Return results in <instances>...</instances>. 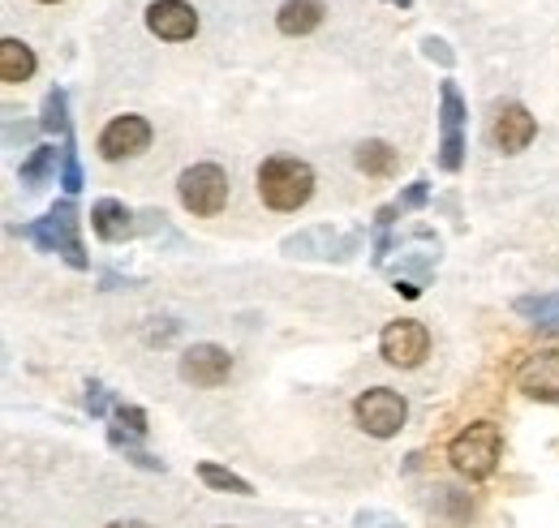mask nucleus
<instances>
[{
  "instance_id": "1",
  "label": "nucleus",
  "mask_w": 559,
  "mask_h": 528,
  "mask_svg": "<svg viewBox=\"0 0 559 528\" xmlns=\"http://www.w3.org/2000/svg\"><path fill=\"white\" fill-rule=\"evenodd\" d=\"M13 232L26 237V241H35L44 254H61L73 271H86V266H91L86 250H82V237H78V206H73V199H61L44 219L22 224V228H13Z\"/></svg>"
},
{
  "instance_id": "2",
  "label": "nucleus",
  "mask_w": 559,
  "mask_h": 528,
  "mask_svg": "<svg viewBox=\"0 0 559 528\" xmlns=\"http://www.w3.org/2000/svg\"><path fill=\"white\" fill-rule=\"evenodd\" d=\"M314 194V168L288 155H272L259 168V199L267 202L272 211H297L306 206Z\"/></svg>"
},
{
  "instance_id": "3",
  "label": "nucleus",
  "mask_w": 559,
  "mask_h": 528,
  "mask_svg": "<svg viewBox=\"0 0 559 528\" xmlns=\"http://www.w3.org/2000/svg\"><path fill=\"white\" fill-rule=\"evenodd\" d=\"M499 447H503L499 425L474 421V425H465V430L452 439L448 460H452V468H456L461 477H469V481H487L490 472H495V464H499Z\"/></svg>"
},
{
  "instance_id": "4",
  "label": "nucleus",
  "mask_w": 559,
  "mask_h": 528,
  "mask_svg": "<svg viewBox=\"0 0 559 528\" xmlns=\"http://www.w3.org/2000/svg\"><path fill=\"white\" fill-rule=\"evenodd\" d=\"M353 417L370 439H392V434H401V425L409 417V404L392 387H370V392L353 399Z\"/></svg>"
},
{
  "instance_id": "5",
  "label": "nucleus",
  "mask_w": 559,
  "mask_h": 528,
  "mask_svg": "<svg viewBox=\"0 0 559 528\" xmlns=\"http://www.w3.org/2000/svg\"><path fill=\"white\" fill-rule=\"evenodd\" d=\"M465 164V99L456 82H439V168L461 172Z\"/></svg>"
},
{
  "instance_id": "6",
  "label": "nucleus",
  "mask_w": 559,
  "mask_h": 528,
  "mask_svg": "<svg viewBox=\"0 0 559 528\" xmlns=\"http://www.w3.org/2000/svg\"><path fill=\"white\" fill-rule=\"evenodd\" d=\"M177 194H181V206L190 215H219L224 202H228V177L215 164H194V168L181 172Z\"/></svg>"
},
{
  "instance_id": "7",
  "label": "nucleus",
  "mask_w": 559,
  "mask_h": 528,
  "mask_svg": "<svg viewBox=\"0 0 559 528\" xmlns=\"http://www.w3.org/2000/svg\"><path fill=\"white\" fill-rule=\"evenodd\" d=\"M288 259H336V263H349L353 254L361 250V237L357 232H336V228H306L297 237H284L280 245Z\"/></svg>"
},
{
  "instance_id": "8",
  "label": "nucleus",
  "mask_w": 559,
  "mask_h": 528,
  "mask_svg": "<svg viewBox=\"0 0 559 528\" xmlns=\"http://www.w3.org/2000/svg\"><path fill=\"white\" fill-rule=\"evenodd\" d=\"M379 352H383L388 365L414 370V365H421V357L430 352V331L421 327L418 319H396L379 335Z\"/></svg>"
},
{
  "instance_id": "9",
  "label": "nucleus",
  "mask_w": 559,
  "mask_h": 528,
  "mask_svg": "<svg viewBox=\"0 0 559 528\" xmlns=\"http://www.w3.org/2000/svg\"><path fill=\"white\" fill-rule=\"evenodd\" d=\"M177 374H181L190 387H219V383H228V374H233V357H228V348H219V344H194V348L181 352Z\"/></svg>"
},
{
  "instance_id": "10",
  "label": "nucleus",
  "mask_w": 559,
  "mask_h": 528,
  "mask_svg": "<svg viewBox=\"0 0 559 528\" xmlns=\"http://www.w3.org/2000/svg\"><path fill=\"white\" fill-rule=\"evenodd\" d=\"M146 31L155 39L181 44V39H194L199 35V13L186 0H151L146 4Z\"/></svg>"
},
{
  "instance_id": "11",
  "label": "nucleus",
  "mask_w": 559,
  "mask_h": 528,
  "mask_svg": "<svg viewBox=\"0 0 559 528\" xmlns=\"http://www.w3.org/2000/svg\"><path fill=\"white\" fill-rule=\"evenodd\" d=\"M534 133H538V121L530 117L525 104H503V108L495 112V121H490V142H495V151H503V155H521V151L534 142Z\"/></svg>"
},
{
  "instance_id": "12",
  "label": "nucleus",
  "mask_w": 559,
  "mask_h": 528,
  "mask_svg": "<svg viewBox=\"0 0 559 528\" xmlns=\"http://www.w3.org/2000/svg\"><path fill=\"white\" fill-rule=\"evenodd\" d=\"M151 146V125L142 117H117L99 133V155L104 159H130Z\"/></svg>"
},
{
  "instance_id": "13",
  "label": "nucleus",
  "mask_w": 559,
  "mask_h": 528,
  "mask_svg": "<svg viewBox=\"0 0 559 528\" xmlns=\"http://www.w3.org/2000/svg\"><path fill=\"white\" fill-rule=\"evenodd\" d=\"M521 392L530 399H543V404H559V348L534 352L521 365Z\"/></svg>"
},
{
  "instance_id": "14",
  "label": "nucleus",
  "mask_w": 559,
  "mask_h": 528,
  "mask_svg": "<svg viewBox=\"0 0 559 528\" xmlns=\"http://www.w3.org/2000/svg\"><path fill=\"white\" fill-rule=\"evenodd\" d=\"M91 228H95V237L108 241V245H121V241H130V237L139 232L134 211L117 199H99L91 206Z\"/></svg>"
},
{
  "instance_id": "15",
  "label": "nucleus",
  "mask_w": 559,
  "mask_h": 528,
  "mask_svg": "<svg viewBox=\"0 0 559 528\" xmlns=\"http://www.w3.org/2000/svg\"><path fill=\"white\" fill-rule=\"evenodd\" d=\"M276 26H280V35L301 39V35H310V31L323 26V4H319V0H284L276 13Z\"/></svg>"
},
{
  "instance_id": "16",
  "label": "nucleus",
  "mask_w": 559,
  "mask_h": 528,
  "mask_svg": "<svg viewBox=\"0 0 559 528\" xmlns=\"http://www.w3.org/2000/svg\"><path fill=\"white\" fill-rule=\"evenodd\" d=\"M521 319H530L538 331L547 335H559V292H538V297H516L512 305Z\"/></svg>"
},
{
  "instance_id": "17",
  "label": "nucleus",
  "mask_w": 559,
  "mask_h": 528,
  "mask_svg": "<svg viewBox=\"0 0 559 528\" xmlns=\"http://www.w3.org/2000/svg\"><path fill=\"white\" fill-rule=\"evenodd\" d=\"M35 69H39V61L22 39H0V82H9V86L26 82Z\"/></svg>"
},
{
  "instance_id": "18",
  "label": "nucleus",
  "mask_w": 559,
  "mask_h": 528,
  "mask_svg": "<svg viewBox=\"0 0 559 528\" xmlns=\"http://www.w3.org/2000/svg\"><path fill=\"white\" fill-rule=\"evenodd\" d=\"M353 164H357V172H366V177H392V168H396V151H392L388 142L370 137V142H361V146L353 151Z\"/></svg>"
},
{
  "instance_id": "19",
  "label": "nucleus",
  "mask_w": 559,
  "mask_h": 528,
  "mask_svg": "<svg viewBox=\"0 0 559 528\" xmlns=\"http://www.w3.org/2000/svg\"><path fill=\"white\" fill-rule=\"evenodd\" d=\"M57 164H61V151H57V146H35V151H31V159H22L17 181H22L26 190H39V185L57 172Z\"/></svg>"
},
{
  "instance_id": "20",
  "label": "nucleus",
  "mask_w": 559,
  "mask_h": 528,
  "mask_svg": "<svg viewBox=\"0 0 559 528\" xmlns=\"http://www.w3.org/2000/svg\"><path fill=\"white\" fill-rule=\"evenodd\" d=\"M48 133H57L61 142H70L73 137V125H70V99H66V91L61 86H52L48 95H44V121H39Z\"/></svg>"
},
{
  "instance_id": "21",
  "label": "nucleus",
  "mask_w": 559,
  "mask_h": 528,
  "mask_svg": "<svg viewBox=\"0 0 559 528\" xmlns=\"http://www.w3.org/2000/svg\"><path fill=\"white\" fill-rule=\"evenodd\" d=\"M108 443L117 447V452H126V460L146 468V472H164V460H155V456H146L139 447V434H130V430H121V425H112L108 430Z\"/></svg>"
},
{
  "instance_id": "22",
  "label": "nucleus",
  "mask_w": 559,
  "mask_h": 528,
  "mask_svg": "<svg viewBox=\"0 0 559 528\" xmlns=\"http://www.w3.org/2000/svg\"><path fill=\"white\" fill-rule=\"evenodd\" d=\"M199 477L207 481L211 490H224V494H254V485L246 481V477H237V472H228V468H219V464H199Z\"/></svg>"
},
{
  "instance_id": "23",
  "label": "nucleus",
  "mask_w": 559,
  "mask_h": 528,
  "mask_svg": "<svg viewBox=\"0 0 559 528\" xmlns=\"http://www.w3.org/2000/svg\"><path fill=\"white\" fill-rule=\"evenodd\" d=\"M61 185H66V194H78L82 190V164H78V151H73V137L61 146Z\"/></svg>"
},
{
  "instance_id": "24",
  "label": "nucleus",
  "mask_w": 559,
  "mask_h": 528,
  "mask_svg": "<svg viewBox=\"0 0 559 528\" xmlns=\"http://www.w3.org/2000/svg\"><path fill=\"white\" fill-rule=\"evenodd\" d=\"M112 412H117V425H121V430H130V434L146 439V412H142L139 404H117Z\"/></svg>"
},
{
  "instance_id": "25",
  "label": "nucleus",
  "mask_w": 559,
  "mask_h": 528,
  "mask_svg": "<svg viewBox=\"0 0 559 528\" xmlns=\"http://www.w3.org/2000/svg\"><path fill=\"white\" fill-rule=\"evenodd\" d=\"M108 408H112V392L104 383H86V412L91 417H104Z\"/></svg>"
},
{
  "instance_id": "26",
  "label": "nucleus",
  "mask_w": 559,
  "mask_h": 528,
  "mask_svg": "<svg viewBox=\"0 0 559 528\" xmlns=\"http://www.w3.org/2000/svg\"><path fill=\"white\" fill-rule=\"evenodd\" d=\"M357 528H405L396 516H388V512H357Z\"/></svg>"
},
{
  "instance_id": "27",
  "label": "nucleus",
  "mask_w": 559,
  "mask_h": 528,
  "mask_svg": "<svg viewBox=\"0 0 559 528\" xmlns=\"http://www.w3.org/2000/svg\"><path fill=\"white\" fill-rule=\"evenodd\" d=\"M439 503H443L456 520H465V516L474 512V507H469V499H465V494H456V490H439Z\"/></svg>"
},
{
  "instance_id": "28",
  "label": "nucleus",
  "mask_w": 559,
  "mask_h": 528,
  "mask_svg": "<svg viewBox=\"0 0 559 528\" xmlns=\"http://www.w3.org/2000/svg\"><path fill=\"white\" fill-rule=\"evenodd\" d=\"M421 52H426L430 61H439V65H452V61H456V57H452V48H448L443 39H435V35H430V39H421Z\"/></svg>"
},
{
  "instance_id": "29",
  "label": "nucleus",
  "mask_w": 559,
  "mask_h": 528,
  "mask_svg": "<svg viewBox=\"0 0 559 528\" xmlns=\"http://www.w3.org/2000/svg\"><path fill=\"white\" fill-rule=\"evenodd\" d=\"M426 194H430V190H426V181H414V185H409L396 202H401V211H418L421 202H426Z\"/></svg>"
},
{
  "instance_id": "30",
  "label": "nucleus",
  "mask_w": 559,
  "mask_h": 528,
  "mask_svg": "<svg viewBox=\"0 0 559 528\" xmlns=\"http://www.w3.org/2000/svg\"><path fill=\"white\" fill-rule=\"evenodd\" d=\"M17 137H31V125H26V121H22V125H17V121H9V130H4V142L13 146Z\"/></svg>"
},
{
  "instance_id": "31",
  "label": "nucleus",
  "mask_w": 559,
  "mask_h": 528,
  "mask_svg": "<svg viewBox=\"0 0 559 528\" xmlns=\"http://www.w3.org/2000/svg\"><path fill=\"white\" fill-rule=\"evenodd\" d=\"M108 528H151V525H142V520H117V525H108Z\"/></svg>"
},
{
  "instance_id": "32",
  "label": "nucleus",
  "mask_w": 559,
  "mask_h": 528,
  "mask_svg": "<svg viewBox=\"0 0 559 528\" xmlns=\"http://www.w3.org/2000/svg\"><path fill=\"white\" fill-rule=\"evenodd\" d=\"M388 4H396V9H414V0H388Z\"/></svg>"
},
{
  "instance_id": "33",
  "label": "nucleus",
  "mask_w": 559,
  "mask_h": 528,
  "mask_svg": "<svg viewBox=\"0 0 559 528\" xmlns=\"http://www.w3.org/2000/svg\"><path fill=\"white\" fill-rule=\"evenodd\" d=\"M39 4H57V0H39Z\"/></svg>"
},
{
  "instance_id": "34",
  "label": "nucleus",
  "mask_w": 559,
  "mask_h": 528,
  "mask_svg": "<svg viewBox=\"0 0 559 528\" xmlns=\"http://www.w3.org/2000/svg\"><path fill=\"white\" fill-rule=\"evenodd\" d=\"M224 528H228V525H224Z\"/></svg>"
}]
</instances>
